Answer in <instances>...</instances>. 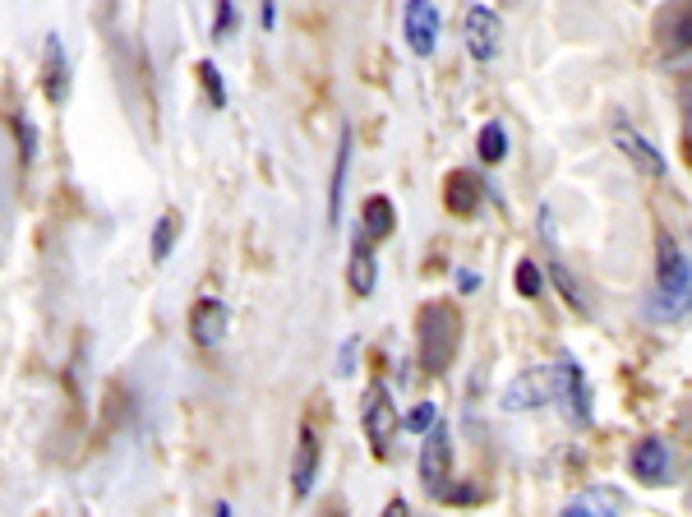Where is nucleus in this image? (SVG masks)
Returning <instances> with one entry per match:
<instances>
[{"label": "nucleus", "instance_id": "obj_22", "mask_svg": "<svg viewBox=\"0 0 692 517\" xmlns=\"http://www.w3.org/2000/svg\"><path fill=\"white\" fill-rule=\"evenodd\" d=\"M434 425H439V407H434V402H420V407H411V416H406V430L411 434H430Z\"/></svg>", "mask_w": 692, "mask_h": 517}, {"label": "nucleus", "instance_id": "obj_4", "mask_svg": "<svg viewBox=\"0 0 692 517\" xmlns=\"http://www.w3.org/2000/svg\"><path fill=\"white\" fill-rule=\"evenodd\" d=\"M549 384H554V397L559 407L573 416V421H586L591 416V393H586V379H582V365L573 356H559V365L549 370Z\"/></svg>", "mask_w": 692, "mask_h": 517}, {"label": "nucleus", "instance_id": "obj_8", "mask_svg": "<svg viewBox=\"0 0 692 517\" xmlns=\"http://www.w3.org/2000/svg\"><path fill=\"white\" fill-rule=\"evenodd\" d=\"M227 328H231V310L222 301H199V305H194L190 333H194L199 347H217V342L227 337Z\"/></svg>", "mask_w": 692, "mask_h": 517}, {"label": "nucleus", "instance_id": "obj_11", "mask_svg": "<svg viewBox=\"0 0 692 517\" xmlns=\"http://www.w3.org/2000/svg\"><path fill=\"white\" fill-rule=\"evenodd\" d=\"M549 393H554L549 374L526 370V374H517L513 384H508V393H503V407H508V411H531V407H540Z\"/></svg>", "mask_w": 692, "mask_h": 517}, {"label": "nucleus", "instance_id": "obj_20", "mask_svg": "<svg viewBox=\"0 0 692 517\" xmlns=\"http://www.w3.org/2000/svg\"><path fill=\"white\" fill-rule=\"evenodd\" d=\"M47 97H51V102L65 97V51H60L56 37L47 42Z\"/></svg>", "mask_w": 692, "mask_h": 517}, {"label": "nucleus", "instance_id": "obj_16", "mask_svg": "<svg viewBox=\"0 0 692 517\" xmlns=\"http://www.w3.org/2000/svg\"><path fill=\"white\" fill-rule=\"evenodd\" d=\"M346 162H351V134H342V144H337V162H333V185H328V222H337V217H342Z\"/></svg>", "mask_w": 692, "mask_h": 517}, {"label": "nucleus", "instance_id": "obj_7", "mask_svg": "<svg viewBox=\"0 0 692 517\" xmlns=\"http://www.w3.org/2000/svg\"><path fill=\"white\" fill-rule=\"evenodd\" d=\"M406 42L416 56H434L439 47V10H434V0H411L406 5Z\"/></svg>", "mask_w": 692, "mask_h": 517}, {"label": "nucleus", "instance_id": "obj_30", "mask_svg": "<svg viewBox=\"0 0 692 517\" xmlns=\"http://www.w3.org/2000/svg\"><path fill=\"white\" fill-rule=\"evenodd\" d=\"M259 19H263V28H273V19H277V10H273V0H263V14H259Z\"/></svg>", "mask_w": 692, "mask_h": 517}, {"label": "nucleus", "instance_id": "obj_24", "mask_svg": "<svg viewBox=\"0 0 692 517\" xmlns=\"http://www.w3.org/2000/svg\"><path fill=\"white\" fill-rule=\"evenodd\" d=\"M554 282H559V291H563V301L573 305V310H577V314H586V301H582V296H577V282H573V277H568V268H563V264H554Z\"/></svg>", "mask_w": 692, "mask_h": 517}, {"label": "nucleus", "instance_id": "obj_19", "mask_svg": "<svg viewBox=\"0 0 692 517\" xmlns=\"http://www.w3.org/2000/svg\"><path fill=\"white\" fill-rule=\"evenodd\" d=\"M476 153H480V162H503V157H508V134H503L499 121H490L485 130H480Z\"/></svg>", "mask_w": 692, "mask_h": 517}, {"label": "nucleus", "instance_id": "obj_12", "mask_svg": "<svg viewBox=\"0 0 692 517\" xmlns=\"http://www.w3.org/2000/svg\"><path fill=\"white\" fill-rule=\"evenodd\" d=\"M374 277H379V268H374V241H365V236H356V245H351V264H346V282H351V296H374Z\"/></svg>", "mask_w": 692, "mask_h": 517}, {"label": "nucleus", "instance_id": "obj_21", "mask_svg": "<svg viewBox=\"0 0 692 517\" xmlns=\"http://www.w3.org/2000/svg\"><path fill=\"white\" fill-rule=\"evenodd\" d=\"M660 24H674V37H669V47H692V10H669Z\"/></svg>", "mask_w": 692, "mask_h": 517}, {"label": "nucleus", "instance_id": "obj_17", "mask_svg": "<svg viewBox=\"0 0 692 517\" xmlns=\"http://www.w3.org/2000/svg\"><path fill=\"white\" fill-rule=\"evenodd\" d=\"M476 199H480L476 176H471V171H453V176H448V208H453V213H471Z\"/></svg>", "mask_w": 692, "mask_h": 517}, {"label": "nucleus", "instance_id": "obj_26", "mask_svg": "<svg viewBox=\"0 0 692 517\" xmlns=\"http://www.w3.org/2000/svg\"><path fill=\"white\" fill-rule=\"evenodd\" d=\"M351 365H356V342H342V351H337V374H351Z\"/></svg>", "mask_w": 692, "mask_h": 517}, {"label": "nucleus", "instance_id": "obj_14", "mask_svg": "<svg viewBox=\"0 0 692 517\" xmlns=\"http://www.w3.org/2000/svg\"><path fill=\"white\" fill-rule=\"evenodd\" d=\"M393 222H397L393 204H388L383 194H370L365 208H360V236H365V241H383V236H393Z\"/></svg>", "mask_w": 692, "mask_h": 517}, {"label": "nucleus", "instance_id": "obj_3", "mask_svg": "<svg viewBox=\"0 0 692 517\" xmlns=\"http://www.w3.org/2000/svg\"><path fill=\"white\" fill-rule=\"evenodd\" d=\"M420 481H425V490L430 494H448V481H453V434L443 430V425H434L430 434H425V448H420Z\"/></svg>", "mask_w": 692, "mask_h": 517}, {"label": "nucleus", "instance_id": "obj_6", "mask_svg": "<svg viewBox=\"0 0 692 517\" xmlns=\"http://www.w3.org/2000/svg\"><path fill=\"white\" fill-rule=\"evenodd\" d=\"M360 421H365V434H370L374 453H383V448H388V439H393V430H397L393 397H388V388H383V384L365 388V397H360Z\"/></svg>", "mask_w": 692, "mask_h": 517}, {"label": "nucleus", "instance_id": "obj_15", "mask_svg": "<svg viewBox=\"0 0 692 517\" xmlns=\"http://www.w3.org/2000/svg\"><path fill=\"white\" fill-rule=\"evenodd\" d=\"M633 476H642V481H665L669 476V448L660 439H646V444L633 448Z\"/></svg>", "mask_w": 692, "mask_h": 517}, {"label": "nucleus", "instance_id": "obj_13", "mask_svg": "<svg viewBox=\"0 0 692 517\" xmlns=\"http://www.w3.org/2000/svg\"><path fill=\"white\" fill-rule=\"evenodd\" d=\"M619 508H623L619 494H609V490H582V494H573V499L559 508V517H619Z\"/></svg>", "mask_w": 692, "mask_h": 517}, {"label": "nucleus", "instance_id": "obj_10", "mask_svg": "<svg viewBox=\"0 0 692 517\" xmlns=\"http://www.w3.org/2000/svg\"><path fill=\"white\" fill-rule=\"evenodd\" d=\"M614 144L623 148V157H633V167H642L646 176H665V157L656 153V144H651V139H646V134H637L633 125H619V130H614Z\"/></svg>", "mask_w": 692, "mask_h": 517}, {"label": "nucleus", "instance_id": "obj_5", "mask_svg": "<svg viewBox=\"0 0 692 517\" xmlns=\"http://www.w3.org/2000/svg\"><path fill=\"white\" fill-rule=\"evenodd\" d=\"M462 37H466V51H471L480 65L494 61V56H499V37H503L499 14H494L490 5H471L462 19Z\"/></svg>", "mask_w": 692, "mask_h": 517}, {"label": "nucleus", "instance_id": "obj_23", "mask_svg": "<svg viewBox=\"0 0 692 517\" xmlns=\"http://www.w3.org/2000/svg\"><path fill=\"white\" fill-rule=\"evenodd\" d=\"M540 282H545V277H540V268L531 264V259H522V264H517V291L536 301V296H540Z\"/></svg>", "mask_w": 692, "mask_h": 517}, {"label": "nucleus", "instance_id": "obj_28", "mask_svg": "<svg viewBox=\"0 0 692 517\" xmlns=\"http://www.w3.org/2000/svg\"><path fill=\"white\" fill-rule=\"evenodd\" d=\"M383 517H411V508H406V499H393V504L383 508Z\"/></svg>", "mask_w": 692, "mask_h": 517}, {"label": "nucleus", "instance_id": "obj_31", "mask_svg": "<svg viewBox=\"0 0 692 517\" xmlns=\"http://www.w3.org/2000/svg\"><path fill=\"white\" fill-rule=\"evenodd\" d=\"M688 111H692V93H688Z\"/></svg>", "mask_w": 692, "mask_h": 517}, {"label": "nucleus", "instance_id": "obj_18", "mask_svg": "<svg viewBox=\"0 0 692 517\" xmlns=\"http://www.w3.org/2000/svg\"><path fill=\"white\" fill-rule=\"evenodd\" d=\"M176 236H180V213H162L153 227V264H167V254L176 250Z\"/></svg>", "mask_w": 692, "mask_h": 517}, {"label": "nucleus", "instance_id": "obj_1", "mask_svg": "<svg viewBox=\"0 0 692 517\" xmlns=\"http://www.w3.org/2000/svg\"><path fill=\"white\" fill-rule=\"evenodd\" d=\"M656 273H660V314H688L692 310V259L669 241L656 236Z\"/></svg>", "mask_w": 692, "mask_h": 517}, {"label": "nucleus", "instance_id": "obj_27", "mask_svg": "<svg viewBox=\"0 0 692 517\" xmlns=\"http://www.w3.org/2000/svg\"><path fill=\"white\" fill-rule=\"evenodd\" d=\"M227 28H231V0H217V24H213V33L227 37Z\"/></svg>", "mask_w": 692, "mask_h": 517}, {"label": "nucleus", "instance_id": "obj_29", "mask_svg": "<svg viewBox=\"0 0 692 517\" xmlns=\"http://www.w3.org/2000/svg\"><path fill=\"white\" fill-rule=\"evenodd\" d=\"M457 287H462V291H476V287H480V277H476V273H457Z\"/></svg>", "mask_w": 692, "mask_h": 517}, {"label": "nucleus", "instance_id": "obj_25", "mask_svg": "<svg viewBox=\"0 0 692 517\" xmlns=\"http://www.w3.org/2000/svg\"><path fill=\"white\" fill-rule=\"evenodd\" d=\"M203 74V88H208V97H213V107H227V88H222V74H217V65H199Z\"/></svg>", "mask_w": 692, "mask_h": 517}, {"label": "nucleus", "instance_id": "obj_2", "mask_svg": "<svg viewBox=\"0 0 692 517\" xmlns=\"http://www.w3.org/2000/svg\"><path fill=\"white\" fill-rule=\"evenodd\" d=\"M457 314L448 305H425L420 310V365L425 374H443L453 365V351H457Z\"/></svg>", "mask_w": 692, "mask_h": 517}, {"label": "nucleus", "instance_id": "obj_9", "mask_svg": "<svg viewBox=\"0 0 692 517\" xmlns=\"http://www.w3.org/2000/svg\"><path fill=\"white\" fill-rule=\"evenodd\" d=\"M314 476H319V434L305 425L300 430V444H296V467H291V494L296 499H310Z\"/></svg>", "mask_w": 692, "mask_h": 517}]
</instances>
